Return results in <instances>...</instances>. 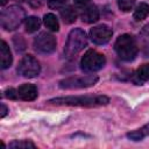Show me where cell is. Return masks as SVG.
Wrapping results in <instances>:
<instances>
[{
    "label": "cell",
    "mask_w": 149,
    "mask_h": 149,
    "mask_svg": "<svg viewBox=\"0 0 149 149\" xmlns=\"http://www.w3.org/2000/svg\"><path fill=\"white\" fill-rule=\"evenodd\" d=\"M7 112H8L7 107H6L3 104H1V118H3V116L7 114Z\"/></svg>",
    "instance_id": "28"
},
{
    "label": "cell",
    "mask_w": 149,
    "mask_h": 149,
    "mask_svg": "<svg viewBox=\"0 0 149 149\" xmlns=\"http://www.w3.org/2000/svg\"><path fill=\"white\" fill-rule=\"evenodd\" d=\"M114 49L118 56L126 62L133 61L137 55V45L134 37L129 34H123L118 37L114 44Z\"/></svg>",
    "instance_id": "4"
},
{
    "label": "cell",
    "mask_w": 149,
    "mask_h": 149,
    "mask_svg": "<svg viewBox=\"0 0 149 149\" xmlns=\"http://www.w3.org/2000/svg\"><path fill=\"white\" fill-rule=\"evenodd\" d=\"M116 1L120 10L122 12H129L135 5V0H116Z\"/></svg>",
    "instance_id": "19"
},
{
    "label": "cell",
    "mask_w": 149,
    "mask_h": 149,
    "mask_svg": "<svg viewBox=\"0 0 149 149\" xmlns=\"http://www.w3.org/2000/svg\"><path fill=\"white\" fill-rule=\"evenodd\" d=\"M141 34H142V36H143L147 41H149V24H147V26H144V27H143V29H142Z\"/></svg>",
    "instance_id": "26"
},
{
    "label": "cell",
    "mask_w": 149,
    "mask_h": 149,
    "mask_svg": "<svg viewBox=\"0 0 149 149\" xmlns=\"http://www.w3.org/2000/svg\"><path fill=\"white\" fill-rule=\"evenodd\" d=\"M9 148H35V144L28 140H15L9 143Z\"/></svg>",
    "instance_id": "18"
},
{
    "label": "cell",
    "mask_w": 149,
    "mask_h": 149,
    "mask_svg": "<svg viewBox=\"0 0 149 149\" xmlns=\"http://www.w3.org/2000/svg\"><path fill=\"white\" fill-rule=\"evenodd\" d=\"M148 79H149V63L141 65L136 70L135 76H134V81L136 84H139V85H141L142 83L147 81Z\"/></svg>",
    "instance_id": "13"
},
{
    "label": "cell",
    "mask_w": 149,
    "mask_h": 149,
    "mask_svg": "<svg viewBox=\"0 0 149 149\" xmlns=\"http://www.w3.org/2000/svg\"><path fill=\"white\" fill-rule=\"evenodd\" d=\"M140 129L142 130V133H143L144 136H148V135H149V123H147L146 126H143V127L140 128Z\"/></svg>",
    "instance_id": "27"
},
{
    "label": "cell",
    "mask_w": 149,
    "mask_h": 149,
    "mask_svg": "<svg viewBox=\"0 0 149 149\" xmlns=\"http://www.w3.org/2000/svg\"><path fill=\"white\" fill-rule=\"evenodd\" d=\"M73 1H74L76 6L85 8L86 6H88V3H90V1H91V0H73Z\"/></svg>",
    "instance_id": "25"
},
{
    "label": "cell",
    "mask_w": 149,
    "mask_h": 149,
    "mask_svg": "<svg viewBox=\"0 0 149 149\" xmlns=\"http://www.w3.org/2000/svg\"><path fill=\"white\" fill-rule=\"evenodd\" d=\"M17 72L26 78H34L37 77L41 72L40 63L36 58H34L31 55L24 56L17 66Z\"/></svg>",
    "instance_id": "7"
},
{
    "label": "cell",
    "mask_w": 149,
    "mask_h": 149,
    "mask_svg": "<svg viewBox=\"0 0 149 149\" xmlns=\"http://www.w3.org/2000/svg\"><path fill=\"white\" fill-rule=\"evenodd\" d=\"M26 19V12L22 7L12 5L1 12L0 23L1 27L6 30H14L16 29Z\"/></svg>",
    "instance_id": "2"
},
{
    "label": "cell",
    "mask_w": 149,
    "mask_h": 149,
    "mask_svg": "<svg viewBox=\"0 0 149 149\" xmlns=\"http://www.w3.org/2000/svg\"><path fill=\"white\" fill-rule=\"evenodd\" d=\"M41 26V21L36 16H29L26 19V31L27 33H34Z\"/></svg>",
    "instance_id": "17"
},
{
    "label": "cell",
    "mask_w": 149,
    "mask_h": 149,
    "mask_svg": "<svg viewBox=\"0 0 149 149\" xmlns=\"http://www.w3.org/2000/svg\"><path fill=\"white\" fill-rule=\"evenodd\" d=\"M52 105H65V106H81V107H95L107 105L109 102L106 95H69L54 98L48 101Z\"/></svg>",
    "instance_id": "1"
},
{
    "label": "cell",
    "mask_w": 149,
    "mask_h": 149,
    "mask_svg": "<svg viewBox=\"0 0 149 149\" xmlns=\"http://www.w3.org/2000/svg\"><path fill=\"white\" fill-rule=\"evenodd\" d=\"M148 14H149V5L146 2H141L135 8L133 16L136 21H141V20H144L148 16Z\"/></svg>",
    "instance_id": "15"
},
{
    "label": "cell",
    "mask_w": 149,
    "mask_h": 149,
    "mask_svg": "<svg viewBox=\"0 0 149 149\" xmlns=\"http://www.w3.org/2000/svg\"><path fill=\"white\" fill-rule=\"evenodd\" d=\"M17 95L24 101H31L37 98V88L33 84H23L17 88Z\"/></svg>",
    "instance_id": "10"
},
{
    "label": "cell",
    "mask_w": 149,
    "mask_h": 149,
    "mask_svg": "<svg viewBox=\"0 0 149 149\" xmlns=\"http://www.w3.org/2000/svg\"><path fill=\"white\" fill-rule=\"evenodd\" d=\"M112 35H113L112 29L106 24H100V26L93 27L90 30V37H91L92 42L98 45H102V44H106L107 42H109Z\"/></svg>",
    "instance_id": "9"
},
{
    "label": "cell",
    "mask_w": 149,
    "mask_h": 149,
    "mask_svg": "<svg viewBox=\"0 0 149 149\" xmlns=\"http://www.w3.org/2000/svg\"><path fill=\"white\" fill-rule=\"evenodd\" d=\"M98 81L97 74H86L80 77H69L59 81V87L63 90H77L93 86Z\"/></svg>",
    "instance_id": "6"
},
{
    "label": "cell",
    "mask_w": 149,
    "mask_h": 149,
    "mask_svg": "<svg viewBox=\"0 0 149 149\" xmlns=\"http://www.w3.org/2000/svg\"><path fill=\"white\" fill-rule=\"evenodd\" d=\"M127 137L130 139V140H133V141H141L144 137V135H143V133H142L141 129H136V130H133V132L128 133L127 134Z\"/></svg>",
    "instance_id": "21"
},
{
    "label": "cell",
    "mask_w": 149,
    "mask_h": 149,
    "mask_svg": "<svg viewBox=\"0 0 149 149\" xmlns=\"http://www.w3.org/2000/svg\"><path fill=\"white\" fill-rule=\"evenodd\" d=\"M66 3V0H48V6L52 9L62 8Z\"/></svg>",
    "instance_id": "22"
},
{
    "label": "cell",
    "mask_w": 149,
    "mask_h": 149,
    "mask_svg": "<svg viewBox=\"0 0 149 149\" xmlns=\"http://www.w3.org/2000/svg\"><path fill=\"white\" fill-rule=\"evenodd\" d=\"M99 19V9L95 5H88L83 9L81 20L86 23H93Z\"/></svg>",
    "instance_id": "11"
},
{
    "label": "cell",
    "mask_w": 149,
    "mask_h": 149,
    "mask_svg": "<svg viewBox=\"0 0 149 149\" xmlns=\"http://www.w3.org/2000/svg\"><path fill=\"white\" fill-rule=\"evenodd\" d=\"M13 41H14V45H15V48H16L17 51H22V50L26 49V42H24V40H23L22 36L16 35V36H14Z\"/></svg>",
    "instance_id": "20"
},
{
    "label": "cell",
    "mask_w": 149,
    "mask_h": 149,
    "mask_svg": "<svg viewBox=\"0 0 149 149\" xmlns=\"http://www.w3.org/2000/svg\"><path fill=\"white\" fill-rule=\"evenodd\" d=\"M61 17L68 24L73 23L77 20V12L72 7H63L61 9Z\"/></svg>",
    "instance_id": "14"
},
{
    "label": "cell",
    "mask_w": 149,
    "mask_h": 149,
    "mask_svg": "<svg viewBox=\"0 0 149 149\" xmlns=\"http://www.w3.org/2000/svg\"><path fill=\"white\" fill-rule=\"evenodd\" d=\"M27 2H28V5H29L30 7H33V8H40V7L43 5L44 0H27Z\"/></svg>",
    "instance_id": "24"
},
{
    "label": "cell",
    "mask_w": 149,
    "mask_h": 149,
    "mask_svg": "<svg viewBox=\"0 0 149 149\" xmlns=\"http://www.w3.org/2000/svg\"><path fill=\"white\" fill-rule=\"evenodd\" d=\"M106 63V58L102 54L98 52L97 50H87L81 61H80V66L83 71L85 72H95L100 69L104 68Z\"/></svg>",
    "instance_id": "5"
},
{
    "label": "cell",
    "mask_w": 149,
    "mask_h": 149,
    "mask_svg": "<svg viewBox=\"0 0 149 149\" xmlns=\"http://www.w3.org/2000/svg\"><path fill=\"white\" fill-rule=\"evenodd\" d=\"M56 38L54 35L44 31L38 34L34 40V48L42 54H51L56 50Z\"/></svg>",
    "instance_id": "8"
},
{
    "label": "cell",
    "mask_w": 149,
    "mask_h": 149,
    "mask_svg": "<svg viewBox=\"0 0 149 149\" xmlns=\"http://www.w3.org/2000/svg\"><path fill=\"white\" fill-rule=\"evenodd\" d=\"M6 1H7V0H1V5H5V3H6Z\"/></svg>",
    "instance_id": "29"
},
{
    "label": "cell",
    "mask_w": 149,
    "mask_h": 149,
    "mask_svg": "<svg viewBox=\"0 0 149 149\" xmlns=\"http://www.w3.org/2000/svg\"><path fill=\"white\" fill-rule=\"evenodd\" d=\"M87 44V37L84 30L80 28H74L70 31L65 47H64V55L66 58H72L78 52H80Z\"/></svg>",
    "instance_id": "3"
},
{
    "label": "cell",
    "mask_w": 149,
    "mask_h": 149,
    "mask_svg": "<svg viewBox=\"0 0 149 149\" xmlns=\"http://www.w3.org/2000/svg\"><path fill=\"white\" fill-rule=\"evenodd\" d=\"M16 1H23V0H16Z\"/></svg>",
    "instance_id": "30"
},
{
    "label": "cell",
    "mask_w": 149,
    "mask_h": 149,
    "mask_svg": "<svg viewBox=\"0 0 149 149\" xmlns=\"http://www.w3.org/2000/svg\"><path fill=\"white\" fill-rule=\"evenodd\" d=\"M6 98L8 99H17L19 95H17V90H14V88H8L5 91V94H3Z\"/></svg>",
    "instance_id": "23"
},
{
    "label": "cell",
    "mask_w": 149,
    "mask_h": 149,
    "mask_svg": "<svg viewBox=\"0 0 149 149\" xmlns=\"http://www.w3.org/2000/svg\"><path fill=\"white\" fill-rule=\"evenodd\" d=\"M43 22L45 24V27L51 30V31H58L59 29V24H58V20L56 17V15L51 14V13H48L44 15L43 17Z\"/></svg>",
    "instance_id": "16"
},
{
    "label": "cell",
    "mask_w": 149,
    "mask_h": 149,
    "mask_svg": "<svg viewBox=\"0 0 149 149\" xmlns=\"http://www.w3.org/2000/svg\"><path fill=\"white\" fill-rule=\"evenodd\" d=\"M0 61H1V69H7L12 64V54L9 50V47L5 41H1L0 44Z\"/></svg>",
    "instance_id": "12"
}]
</instances>
